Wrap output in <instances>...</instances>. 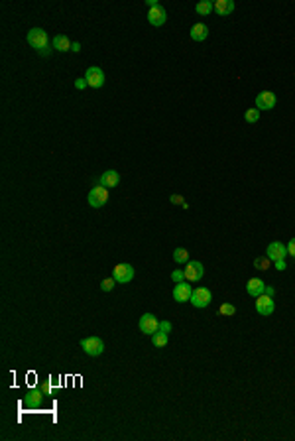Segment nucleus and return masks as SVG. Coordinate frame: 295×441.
Returning a JSON list of instances; mask_svg holds the SVG:
<instances>
[{
  "instance_id": "obj_3",
  "label": "nucleus",
  "mask_w": 295,
  "mask_h": 441,
  "mask_svg": "<svg viewBox=\"0 0 295 441\" xmlns=\"http://www.w3.org/2000/svg\"><path fill=\"white\" fill-rule=\"evenodd\" d=\"M87 201H88V205H91L93 209H101L103 205H106V201H108V189L103 187V185L93 187L91 191H88Z\"/></svg>"
},
{
  "instance_id": "obj_19",
  "label": "nucleus",
  "mask_w": 295,
  "mask_h": 441,
  "mask_svg": "<svg viewBox=\"0 0 295 441\" xmlns=\"http://www.w3.org/2000/svg\"><path fill=\"white\" fill-rule=\"evenodd\" d=\"M71 42L67 40V36H63V34H57L55 38H53V47L57 49V51H67V49H71Z\"/></svg>"
},
{
  "instance_id": "obj_13",
  "label": "nucleus",
  "mask_w": 295,
  "mask_h": 441,
  "mask_svg": "<svg viewBox=\"0 0 295 441\" xmlns=\"http://www.w3.org/2000/svg\"><path fill=\"white\" fill-rule=\"evenodd\" d=\"M191 293H193V288L191 284H185V282H179L175 288H173V300L179 302V304H185L191 300Z\"/></svg>"
},
{
  "instance_id": "obj_34",
  "label": "nucleus",
  "mask_w": 295,
  "mask_h": 441,
  "mask_svg": "<svg viewBox=\"0 0 295 441\" xmlns=\"http://www.w3.org/2000/svg\"><path fill=\"white\" fill-rule=\"evenodd\" d=\"M264 293H266V296H270V298H272V296H274V288L266 286V288H264Z\"/></svg>"
},
{
  "instance_id": "obj_2",
  "label": "nucleus",
  "mask_w": 295,
  "mask_h": 441,
  "mask_svg": "<svg viewBox=\"0 0 295 441\" xmlns=\"http://www.w3.org/2000/svg\"><path fill=\"white\" fill-rule=\"evenodd\" d=\"M81 347L85 350V355L99 357V355H103V350H104V341L101 337H87V339L81 341Z\"/></svg>"
},
{
  "instance_id": "obj_18",
  "label": "nucleus",
  "mask_w": 295,
  "mask_h": 441,
  "mask_svg": "<svg viewBox=\"0 0 295 441\" xmlns=\"http://www.w3.org/2000/svg\"><path fill=\"white\" fill-rule=\"evenodd\" d=\"M215 10H217L219 16H228L234 10V2H232V0H217V2H215Z\"/></svg>"
},
{
  "instance_id": "obj_29",
  "label": "nucleus",
  "mask_w": 295,
  "mask_h": 441,
  "mask_svg": "<svg viewBox=\"0 0 295 441\" xmlns=\"http://www.w3.org/2000/svg\"><path fill=\"white\" fill-rule=\"evenodd\" d=\"M160 331H163V333L169 335V331H171V323H169V321H160Z\"/></svg>"
},
{
  "instance_id": "obj_9",
  "label": "nucleus",
  "mask_w": 295,
  "mask_h": 441,
  "mask_svg": "<svg viewBox=\"0 0 295 441\" xmlns=\"http://www.w3.org/2000/svg\"><path fill=\"white\" fill-rule=\"evenodd\" d=\"M276 103H278V99L272 91H262L256 95V108L258 110H272L276 106Z\"/></svg>"
},
{
  "instance_id": "obj_35",
  "label": "nucleus",
  "mask_w": 295,
  "mask_h": 441,
  "mask_svg": "<svg viewBox=\"0 0 295 441\" xmlns=\"http://www.w3.org/2000/svg\"><path fill=\"white\" fill-rule=\"evenodd\" d=\"M71 51H75V53H77V51H81V44H79V42H75V44L71 46Z\"/></svg>"
},
{
  "instance_id": "obj_27",
  "label": "nucleus",
  "mask_w": 295,
  "mask_h": 441,
  "mask_svg": "<svg viewBox=\"0 0 295 441\" xmlns=\"http://www.w3.org/2000/svg\"><path fill=\"white\" fill-rule=\"evenodd\" d=\"M171 280H173L175 284H179V282H185V270H175V272L171 274Z\"/></svg>"
},
{
  "instance_id": "obj_26",
  "label": "nucleus",
  "mask_w": 295,
  "mask_h": 441,
  "mask_svg": "<svg viewBox=\"0 0 295 441\" xmlns=\"http://www.w3.org/2000/svg\"><path fill=\"white\" fill-rule=\"evenodd\" d=\"M116 284H118V282H116L114 278H104V280H103V284H101V289H103V291H110Z\"/></svg>"
},
{
  "instance_id": "obj_8",
  "label": "nucleus",
  "mask_w": 295,
  "mask_h": 441,
  "mask_svg": "<svg viewBox=\"0 0 295 441\" xmlns=\"http://www.w3.org/2000/svg\"><path fill=\"white\" fill-rule=\"evenodd\" d=\"M183 270H185V280H187V282H199V280L203 278V274H205L203 264L197 262V260H189V262L185 264Z\"/></svg>"
},
{
  "instance_id": "obj_10",
  "label": "nucleus",
  "mask_w": 295,
  "mask_h": 441,
  "mask_svg": "<svg viewBox=\"0 0 295 441\" xmlns=\"http://www.w3.org/2000/svg\"><path fill=\"white\" fill-rule=\"evenodd\" d=\"M44 392L38 388H34V390H28L26 392V396H24V406L28 408V410H40L42 408V404H44Z\"/></svg>"
},
{
  "instance_id": "obj_17",
  "label": "nucleus",
  "mask_w": 295,
  "mask_h": 441,
  "mask_svg": "<svg viewBox=\"0 0 295 441\" xmlns=\"http://www.w3.org/2000/svg\"><path fill=\"white\" fill-rule=\"evenodd\" d=\"M206 36H209V28H206L205 24H195L191 28V40L195 42H205Z\"/></svg>"
},
{
  "instance_id": "obj_25",
  "label": "nucleus",
  "mask_w": 295,
  "mask_h": 441,
  "mask_svg": "<svg viewBox=\"0 0 295 441\" xmlns=\"http://www.w3.org/2000/svg\"><path fill=\"white\" fill-rule=\"evenodd\" d=\"M219 313H221V315H224V317H230V315H234V313H236V307H234L232 304H222V305L219 307Z\"/></svg>"
},
{
  "instance_id": "obj_11",
  "label": "nucleus",
  "mask_w": 295,
  "mask_h": 441,
  "mask_svg": "<svg viewBox=\"0 0 295 441\" xmlns=\"http://www.w3.org/2000/svg\"><path fill=\"white\" fill-rule=\"evenodd\" d=\"M274 309H276V305H274V300H272L270 296H266V293H262V296H258V298H256V311H258L260 315L268 317V315H272V313H274Z\"/></svg>"
},
{
  "instance_id": "obj_16",
  "label": "nucleus",
  "mask_w": 295,
  "mask_h": 441,
  "mask_svg": "<svg viewBox=\"0 0 295 441\" xmlns=\"http://www.w3.org/2000/svg\"><path fill=\"white\" fill-rule=\"evenodd\" d=\"M264 288H266V284H264V280H260V278H250L248 284H246V291H248V296H252V298L262 296V293H264Z\"/></svg>"
},
{
  "instance_id": "obj_4",
  "label": "nucleus",
  "mask_w": 295,
  "mask_h": 441,
  "mask_svg": "<svg viewBox=\"0 0 295 441\" xmlns=\"http://www.w3.org/2000/svg\"><path fill=\"white\" fill-rule=\"evenodd\" d=\"M134 268L132 264H116L114 270H112V278L118 282V284H128L134 280Z\"/></svg>"
},
{
  "instance_id": "obj_5",
  "label": "nucleus",
  "mask_w": 295,
  "mask_h": 441,
  "mask_svg": "<svg viewBox=\"0 0 295 441\" xmlns=\"http://www.w3.org/2000/svg\"><path fill=\"white\" fill-rule=\"evenodd\" d=\"M138 327L144 335H154L156 331H160V321L156 319L154 313H144L140 317V323H138Z\"/></svg>"
},
{
  "instance_id": "obj_14",
  "label": "nucleus",
  "mask_w": 295,
  "mask_h": 441,
  "mask_svg": "<svg viewBox=\"0 0 295 441\" xmlns=\"http://www.w3.org/2000/svg\"><path fill=\"white\" fill-rule=\"evenodd\" d=\"M118 183H120V173H118L116 169H106L103 175H101V180H99V185L103 187H116Z\"/></svg>"
},
{
  "instance_id": "obj_28",
  "label": "nucleus",
  "mask_w": 295,
  "mask_h": 441,
  "mask_svg": "<svg viewBox=\"0 0 295 441\" xmlns=\"http://www.w3.org/2000/svg\"><path fill=\"white\" fill-rule=\"evenodd\" d=\"M169 201H171V203H179V207H183V209H187V207H189V205L185 203V199H181L179 195H171V197H169Z\"/></svg>"
},
{
  "instance_id": "obj_36",
  "label": "nucleus",
  "mask_w": 295,
  "mask_h": 441,
  "mask_svg": "<svg viewBox=\"0 0 295 441\" xmlns=\"http://www.w3.org/2000/svg\"><path fill=\"white\" fill-rule=\"evenodd\" d=\"M160 2H158V0H148V6H150V8H154V6H158Z\"/></svg>"
},
{
  "instance_id": "obj_20",
  "label": "nucleus",
  "mask_w": 295,
  "mask_h": 441,
  "mask_svg": "<svg viewBox=\"0 0 295 441\" xmlns=\"http://www.w3.org/2000/svg\"><path fill=\"white\" fill-rule=\"evenodd\" d=\"M195 10H197V14L206 16V14H211V12L215 10V2H211V0H203V2H199V4L195 6Z\"/></svg>"
},
{
  "instance_id": "obj_1",
  "label": "nucleus",
  "mask_w": 295,
  "mask_h": 441,
  "mask_svg": "<svg viewBox=\"0 0 295 441\" xmlns=\"http://www.w3.org/2000/svg\"><path fill=\"white\" fill-rule=\"evenodd\" d=\"M28 44L32 46L34 49H38L40 53L47 55V44H49V38H47V32L42 30V28H32V30L28 32Z\"/></svg>"
},
{
  "instance_id": "obj_15",
  "label": "nucleus",
  "mask_w": 295,
  "mask_h": 441,
  "mask_svg": "<svg viewBox=\"0 0 295 441\" xmlns=\"http://www.w3.org/2000/svg\"><path fill=\"white\" fill-rule=\"evenodd\" d=\"M165 20H167V12H165V8L163 6H154V8H150V14H148V22H150L152 26H162V24H165Z\"/></svg>"
},
{
  "instance_id": "obj_31",
  "label": "nucleus",
  "mask_w": 295,
  "mask_h": 441,
  "mask_svg": "<svg viewBox=\"0 0 295 441\" xmlns=\"http://www.w3.org/2000/svg\"><path fill=\"white\" fill-rule=\"evenodd\" d=\"M287 254H291V256L295 258V237H293V239L287 243Z\"/></svg>"
},
{
  "instance_id": "obj_33",
  "label": "nucleus",
  "mask_w": 295,
  "mask_h": 441,
  "mask_svg": "<svg viewBox=\"0 0 295 441\" xmlns=\"http://www.w3.org/2000/svg\"><path fill=\"white\" fill-rule=\"evenodd\" d=\"M276 268L281 272V270H285L287 266H285V260H276Z\"/></svg>"
},
{
  "instance_id": "obj_7",
  "label": "nucleus",
  "mask_w": 295,
  "mask_h": 441,
  "mask_svg": "<svg viewBox=\"0 0 295 441\" xmlns=\"http://www.w3.org/2000/svg\"><path fill=\"white\" fill-rule=\"evenodd\" d=\"M85 79L88 83V87H93V89H101L104 85V71L101 67H88L87 73H85Z\"/></svg>"
},
{
  "instance_id": "obj_32",
  "label": "nucleus",
  "mask_w": 295,
  "mask_h": 441,
  "mask_svg": "<svg viewBox=\"0 0 295 441\" xmlns=\"http://www.w3.org/2000/svg\"><path fill=\"white\" fill-rule=\"evenodd\" d=\"M87 85H88V83H87V79H85V77H83V79H77V81H75V87H77V89H85Z\"/></svg>"
},
{
  "instance_id": "obj_12",
  "label": "nucleus",
  "mask_w": 295,
  "mask_h": 441,
  "mask_svg": "<svg viewBox=\"0 0 295 441\" xmlns=\"http://www.w3.org/2000/svg\"><path fill=\"white\" fill-rule=\"evenodd\" d=\"M266 256H268L270 260H285V256H287V246L283 244V243H280V241H276V243H272V244H268V248H266Z\"/></svg>"
},
{
  "instance_id": "obj_6",
  "label": "nucleus",
  "mask_w": 295,
  "mask_h": 441,
  "mask_svg": "<svg viewBox=\"0 0 295 441\" xmlns=\"http://www.w3.org/2000/svg\"><path fill=\"white\" fill-rule=\"evenodd\" d=\"M211 300H213L211 289H206V288H197V289H193L191 300H189V302H191L195 307L203 309V307H206V305L211 304Z\"/></svg>"
},
{
  "instance_id": "obj_30",
  "label": "nucleus",
  "mask_w": 295,
  "mask_h": 441,
  "mask_svg": "<svg viewBox=\"0 0 295 441\" xmlns=\"http://www.w3.org/2000/svg\"><path fill=\"white\" fill-rule=\"evenodd\" d=\"M40 390H42L44 394H51V382L47 380V382H44V384H40Z\"/></svg>"
},
{
  "instance_id": "obj_22",
  "label": "nucleus",
  "mask_w": 295,
  "mask_h": 441,
  "mask_svg": "<svg viewBox=\"0 0 295 441\" xmlns=\"http://www.w3.org/2000/svg\"><path fill=\"white\" fill-rule=\"evenodd\" d=\"M173 262L177 264H187L189 262V252L185 248H175L173 250Z\"/></svg>"
},
{
  "instance_id": "obj_24",
  "label": "nucleus",
  "mask_w": 295,
  "mask_h": 441,
  "mask_svg": "<svg viewBox=\"0 0 295 441\" xmlns=\"http://www.w3.org/2000/svg\"><path fill=\"white\" fill-rule=\"evenodd\" d=\"M244 119H246V122H258L260 121V110L258 108H248L244 112Z\"/></svg>"
},
{
  "instance_id": "obj_23",
  "label": "nucleus",
  "mask_w": 295,
  "mask_h": 441,
  "mask_svg": "<svg viewBox=\"0 0 295 441\" xmlns=\"http://www.w3.org/2000/svg\"><path fill=\"white\" fill-rule=\"evenodd\" d=\"M270 262H272V260H270L268 256H258V258L254 260V266H256L258 270H268V268H270Z\"/></svg>"
},
{
  "instance_id": "obj_21",
  "label": "nucleus",
  "mask_w": 295,
  "mask_h": 441,
  "mask_svg": "<svg viewBox=\"0 0 295 441\" xmlns=\"http://www.w3.org/2000/svg\"><path fill=\"white\" fill-rule=\"evenodd\" d=\"M152 345H154V347H158V349H163V347L167 345V333H163V331H156V333L152 335Z\"/></svg>"
}]
</instances>
